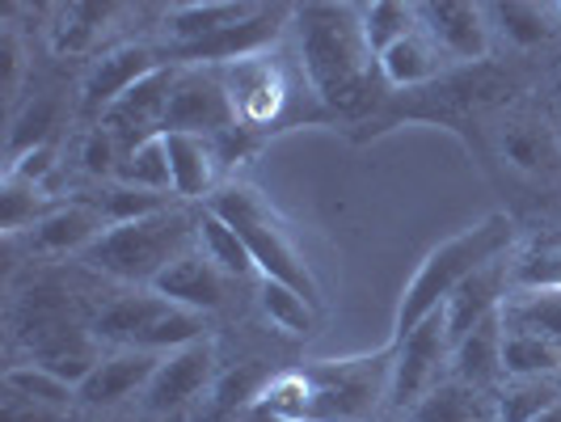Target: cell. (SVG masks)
<instances>
[{"mask_svg": "<svg viewBox=\"0 0 561 422\" xmlns=\"http://www.w3.org/2000/svg\"><path fill=\"white\" fill-rule=\"evenodd\" d=\"M59 127V102L56 98H34L26 102V111L13 118V132H9V161L13 157H26L34 148L51 140V132Z\"/></svg>", "mask_w": 561, "mask_h": 422, "instance_id": "cell-33", "label": "cell"}, {"mask_svg": "<svg viewBox=\"0 0 561 422\" xmlns=\"http://www.w3.org/2000/svg\"><path fill=\"white\" fill-rule=\"evenodd\" d=\"M490 18L499 22L506 38L515 47H540L553 38V4H533V0H506V4H490Z\"/></svg>", "mask_w": 561, "mask_h": 422, "instance_id": "cell-27", "label": "cell"}, {"mask_svg": "<svg viewBox=\"0 0 561 422\" xmlns=\"http://www.w3.org/2000/svg\"><path fill=\"white\" fill-rule=\"evenodd\" d=\"M118 186H136V191H157V195H173V169H169V148L165 132L152 136V140L136 144L123 152L118 173H114Z\"/></svg>", "mask_w": 561, "mask_h": 422, "instance_id": "cell-24", "label": "cell"}, {"mask_svg": "<svg viewBox=\"0 0 561 422\" xmlns=\"http://www.w3.org/2000/svg\"><path fill=\"white\" fill-rule=\"evenodd\" d=\"M173 81H178L173 68H157L152 77H144L140 84H131L98 123H102L106 132H114V140L127 144V148L161 136V132H165V111H169Z\"/></svg>", "mask_w": 561, "mask_h": 422, "instance_id": "cell-8", "label": "cell"}, {"mask_svg": "<svg viewBox=\"0 0 561 422\" xmlns=\"http://www.w3.org/2000/svg\"><path fill=\"white\" fill-rule=\"evenodd\" d=\"M279 34L275 26V18L271 13H253L245 22H237V26L220 30V34H211V38H203V43H191V47H178L182 59H191V64H203V59H211V64H241V59H253L262 56V47L271 43Z\"/></svg>", "mask_w": 561, "mask_h": 422, "instance_id": "cell-19", "label": "cell"}, {"mask_svg": "<svg viewBox=\"0 0 561 422\" xmlns=\"http://www.w3.org/2000/svg\"><path fill=\"white\" fill-rule=\"evenodd\" d=\"M253 13H257L253 4H216V0H207V4H178L169 13V34L178 38V47H191V43H203V38H211L220 30L245 22Z\"/></svg>", "mask_w": 561, "mask_h": 422, "instance_id": "cell-23", "label": "cell"}, {"mask_svg": "<svg viewBox=\"0 0 561 422\" xmlns=\"http://www.w3.org/2000/svg\"><path fill=\"white\" fill-rule=\"evenodd\" d=\"M198 246V216L182 207H165L157 216H144L131 225H111L89 250L84 262L111 280L123 283H152L165 275L169 266Z\"/></svg>", "mask_w": 561, "mask_h": 422, "instance_id": "cell-2", "label": "cell"}, {"mask_svg": "<svg viewBox=\"0 0 561 422\" xmlns=\"http://www.w3.org/2000/svg\"><path fill=\"white\" fill-rule=\"evenodd\" d=\"M102 18H106V9H98V4H68L56 26V52H81Z\"/></svg>", "mask_w": 561, "mask_h": 422, "instance_id": "cell-37", "label": "cell"}, {"mask_svg": "<svg viewBox=\"0 0 561 422\" xmlns=\"http://www.w3.org/2000/svg\"><path fill=\"white\" fill-rule=\"evenodd\" d=\"M553 9H558V18H561V4H553Z\"/></svg>", "mask_w": 561, "mask_h": 422, "instance_id": "cell-43", "label": "cell"}, {"mask_svg": "<svg viewBox=\"0 0 561 422\" xmlns=\"http://www.w3.org/2000/svg\"><path fill=\"white\" fill-rule=\"evenodd\" d=\"M561 401V389L549 376H533V380H511L499 397V414L503 422H536L545 410H553Z\"/></svg>", "mask_w": 561, "mask_h": 422, "instance_id": "cell-32", "label": "cell"}, {"mask_svg": "<svg viewBox=\"0 0 561 422\" xmlns=\"http://www.w3.org/2000/svg\"><path fill=\"white\" fill-rule=\"evenodd\" d=\"M444 52H439V43L426 34V30H414V34H405L401 43H393L385 56L376 59L380 64V77L397 89H405V84H422L431 81L439 68H444Z\"/></svg>", "mask_w": 561, "mask_h": 422, "instance_id": "cell-21", "label": "cell"}, {"mask_svg": "<svg viewBox=\"0 0 561 422\" xmlns=\"http://www.w3.org/2000/svg\"><path fill=\"white\" fill-rule=\"evenodd\" d=\"M161 360L165 355H152V351H118V355L93 367V376L77 389V401H84V406H118L123 397L140 394V389L148 394Z\"/></svg>", "mask_w": 561, "mask_h": 422, "instance_id": "cell-15", "label": "cell"}, {"mask_svg": "<svg viewBox=\"0 0 561 422\" xmlns=\"http://www.w3.org/2000/svg\"><path fill=\"white\" fill-rule=\"evenodd\" d=\"M198 250L207 253L228 280H250V275H257V262H253L250 246L241 241V232L228 225L225 216H216L211 207H203V216H198Z\"/></svg>", "mask_w": 561, "mask_h": 422, "instance_id": "cell-22", "label": "cell"}, {"mask_svg": "<svg viewBox=\"0 0 561 422\" xmlns=\"http://www.w3.org/2000/svg\"><path fill=\"white\" fill-rule=\"evenodd\" d=\"M414 422H485V406L473 385L448 380L414 406Z\"/></svg>", "mask_w": 561, "mask_h": 422, "instance_id": "cell-29", "label": "cell"}, {"mask_svg": "<svg viewBox=\"0 0 561 422\" xmlns=\"http://www.w3.org/2000/svg\"><path fill=\"white\" fill-rule=\"evenodd\" d=\"M503 152L519 169H536L549 161V148H545V140H536L533 132H511L503 140Z\"/></svg>", "mask_w": 561, "mask_h": 422, "instance_id": "cell-40", "label": "cell"}, {"mask_svg": "<svg viewBox=\"0 0 561 422\" xmlns=\"http://www.w3.org/2000/svg\"><path fill=\"white\" fill-rule=\"evenodd\" d=\"M419 22L451 59H481L490 52V9L481 4H465V0L419 4Z\"/></svg>", "mask_w": 561, "mask_h": 422, "instance_id": "cell-10", "label": "cell"}, {"mask_svg": "<svg viewBox=\"0 0 561 422\" xmlns=\"http://www.w3.org/2000/svg\"><path fill=\"white\" fill-rule=\"evenodd\" d=\"M207 207L216 216H225L228 225L241 232V241L250 246L262 280L287 283V287L305 292L312 305H317V296H321L317 280H312V271L305 266V258L296 250L291 232L283 228V220L275 216V207L266 198L257 195V191H250V186H228V191H216V195L207 198Z\"/></svg>", "mask_w": 561, "mask_h": 422, "instance_id": "cell-4", "label": "cell"}, {"mask_svg": "<svg viewBox=\"0 0 561 422\" xmlns=\"http://www.w3.org/2000/svg\"><path fill=\"white\" fill-rule=\"evenodd\" d=\"M47 212V195L43 186H30V182H18V178H4V191H0V225L4 232H22V228H34Z\"/></svg>", "mask_w": 561, "mask_h": 422, "instance_id": "cell-35", "label": "cell"}, {"mask_svg": "<svg viewBox=\"0 0 561 422\" xmlns=\"http://www.w3.org/2000/svg\"><path fill=\"white\" fill-rule=\"evenodd\" d=\"M561 367V346L549 338L528 334V330H506L503 326V376L511 380H533V376H553Z\"/></svg>", "mask_w": 561, "mask_h": 422, "instance_id": "cell-25", "label": "cell"}, {"mask_svg": "<svg viewBox=\"0 0 561 422\" xmlns=\"http://www.w3.org/2000/svg\"><path fill=\"white\" fill-rule=\"evenodd\" d=\"M511 246V220L506 216H485L481 225L465 228L460 237H451L448 246L431 250V258L419 266V275L410 280L401 309H397V342L405 334H414L431 312L444 309L451 292L469 275H478L481 266H490L494 258H503V250Z\"/></svg>", "mask_w": 561, "mask_h": 422, "instance_id": "cell-3", "label": "cell"}, {"mask_svg": "<svg viewBox=\"0 0 561 422\" xmlns=\"http://www.w3.org/2000/svg\"><path fill=\"white\" fill-rule=\"evenodd\" d=\"M0 68H4V93L18 89V72H22V56H18V38L4 34L0 38Z\"/></svg>", "mask_w": 561, "mask_h": 422, "instance_id": "cell-41", "label": "cell"}, {"mask_svg": "<svg viewBox=\"0 0 561 422\" xmlns=\"http://www.w3.org/2000/svg\"><path fill=\"white\" fill-rule=\"evenodd\" d=\"M106 228H111L106 216L93 203H68V207H51V216H43L30 228V246L43 253H84Z\"/></svg>", "mask_w": 561, "mask_h": 422, "instance_id": "cell-17", "label": "cell"}, {"mask_svg": "<svg viewBox=\"0 0 561 422\" xmlns=\"http://www.w3.org/2000/svg\"><path fill=\"white\" fill-rule=\"evenodd\" d=\"M359 22H364L367 47L376 52V59L385 56L393 43H401L405 34H414L422 26L419 22V4H397V0H376L359 9Z\"/></svg>", "mask_w": 561, "mask_h": 422, "instance_id": "cell-28", "label": "cell"}, {"mask_svg": "<svg viewBox=\"0 0 561 422\" xmlns=\"http://www.w3.org/2000/svg\"><path fill=\"white\" fill-rule=\"evenodd\" d=\"M173 207V195H157V191H136V186H118L114 182L106 198L98 203V212L106 216V225H131V220H144V216H157Z\"/></svg>", "mask_w": 561, "mask_h": 422, "instance_id": "cell-36", "label": "cell"}, {"mask_svg": "<svg viewBox=\"0 0 561 422\" xmlns=\"http://www.w3.org/2000/svg\"><path fill=\"white\" fill-rule=\"evenodd\" d=\"M262 312L271 317V326H279L283 334L291 338H309L317 330V312H312V300L305 292L287 287V283L262 280Z\"/></svg>", "mask_w": 561, "mask_h": 422, "instance_id": "cell-30", "label": "cell"}, {"mask_svg": "<svg viewBox=\"0 0 561 422\" xmlns=\"http://www.w3.org/2000/svg\"><path fill=\"white\" fill-rule=\"evenodd\" d=\"M300 56L312 89L337 106L359 111L371 98V72H380L367 47L359 9L351 4H309L300 9Z\"/></svg>", "mask_w": 561, "mask_h": 422, "instance_id": "cell-1", "label": "cell"}, {"mask_svg": "<svg viewBox=\"0 0 561 422\" xmlns=\"http://www.w3.org/2000/svg\"><path fill=\"white\" fill-rule=\"evenodd\" d=\"M257 385H262V372L257 367H237V372H228L220 376L211 389H207V410H203V422H220V419H232L250 397H262L257 394Z\"/></svg>", "mask_w": 561, "mask_h": 422, "instance_id": "cell-34", "label": "cell"}, {"mask_svg": "<svg viewBox=\"0 0 561 422\" xmlns=\"http://www.w3.org/2000/svg\"><path fill=\"white\" fill-rule=\"evenodd\" d=\"M503 326L506 330H528V334H540L553 346H561V287H540V292H528L519 300H506Z\"/></svg>", "mask_w": 561, "mask_h": 422, "instance_id": "cell-26", "label": "cell"}, {"mask_svg": "<svg viewBox=\"0 0 561 422\" xmlns=\"http://www.w3.org/2000/svg\"><path fill=\"white\" fill-rule=\"evenodd\" d=\"M59 419H64V410L38 406L30 397L13 394V389H4V397H0V422H59Z\"/></svg>", "mask_w": 561, "mask_h": 422, "instance_id": "cell-39", "label": "cell"}, {"mask_svg": "<svg viewBox=\"0 0 561 422\" xmlns=\"http://www.w3.org/2000/svg\"><path fill=\"white\" fill-rule=\"evenodd\" d=\"M385 364V360H376ZM376 364L351 360V364L312 367L309 376V419L312 422H351L376 406Z\"/></svg>", "mask_w": 561, "mask_h": 422, "instance_id": "cell-7", "label": "cell"}, {"mask_svg": "<svg viewBox=\"0 0 561 422\" xmlns=\"http://www.w3.org/2000/svg\"><path fill=\"white\" fill-rule=\"evenodd\" d=\"M225 84L228 98H232V111H237V123H271L275 118L283 102V81L279 68L266 56L228 64Z\"/></svg>", "mask_w": 561, "mask_h": 422, "instance_id": "cell-16", "label": "cell"}, {"mask_svg": "<svg viewBox=\"0 0 561 422\" xmlns=\"http://www.w3.org/2000/svg\"><path fill=\"white\" fill-rule=\"evenodd\" d=\"M157 68H165V59L157 56L152 47H114V52H106L84 77V111L102 118L131 84L152 77Z\"/></svg>", "mask_w": 561, "mask_h": 422, "instance_id": "cell-11", "label": "cell"}, {"mask_svg": "<svg viewBox=\"0 0 561 422\" xmlns=\"http://www.w3.org/2000/svg\"><path fill=\"white\" fill-rule=\"evenodd\" d=\"M4 389L30 397V401H38V406H51V410H68V406L77 401V389H72L68 380H59L56 372L43 364L9 367V372H4Z\"/></svg>", "mask_w": 561, "mask_h": 422, "instance_id": "cell-31", "label": "cell"}, {"mask_svg": "<svg viewBox=\"0 0 561 422\" xmlns=\"http://www.w3.org/2000/svg\"><path fill=\"white\" fill-rule=\"evenodd\" d=\"M536 422H561V401L553 406V410H545V414H540Z\"/></svg>", "mask_w": 561, "mask_h": 422, "instance_id": "cell-42", "label": "cell"}, {"mask_svg": "<svg viewBox=\"0 0 561 422\" xmlns=\"http://www.w3.org/2000/svg\"><path fill=\"white\" fill-rule=\"evenodd\" d=\"M118 161H123V152H118V140H114V132H106L102 123L84 136L81 144V166L84 173H93V178H114L118 173Z\"/></svg>", "mask_w": 561, "mask_h": 422, "instance_id": "cell-38", "label": "cell"}, {"mask_svg": "<svg viewBox=\"0 0 561 422\" xmlns=\"http://www.w3.org/2000/svg\"><path fill=\"white\" fill-rule=\"evenodd\" d=\"M203 389H211V346L191 342L182 351H169L152 385H148V406L152 410H178L186 401H195Z\"/></svg>", "mask_w": 561, "mask_h": 422, "instance_id": "cell-13", "label": "cell"}, {"mask_svg": "<svg viewBox=\"0 0 561 422\" xmlns=\"http://www.w3.org/2000/svg\"><path fill=\"white\" fill-rule=\"evenodd\" d=\"M169 169H173V195L182 198H211L216 173H220V152L207 136H186V132H165Z\"/></svg>", "mask_w": 561, "mask_h": 422, "instance_id": "cell-18", "label": "cell"}, {"mask_svg": "<svg viewBox=\"0 0 561 422\" xmlns=\"http://www.w3.org/2000/svg\"><path fill=\"white\" fill-rule=\"evenodd\" d=\"M456 360V376L465 385H490L503 376V309H494L485 321H478L469 334L451 346Z\"/></svg>", "mask_w": 561, "mask_h": 422, "instance_id": "cell-20", "label": "cell"}, {"mask_svg": "<svg viewBox=\"0 0 561 422\" xmlns=\"http://www.w3.org/2000/svg\"><path fill=\"white\" fill-rule=\"evenodd\" d=\"M448 326H444V312H431L414 334H405L397 342V364H393V380H389V397L397 406H419L422 389L431 385L435 376V364L444 360L448 351Z\"/></svg>", "mask_w": 561, "mask_h": 422, "instance_id": "cell-9", "label": "cell"}, {"mask_svg": "<svg viewBox=\"0 0 561 422\" xmlns=\"http://www.w3.org/2000/svg\"><path fill=\"white\" fill-rule=\"evenodd\" d=\"M98 338L118 342L127 351L169 355V351H182L191 342H203V312L182 309V305H173L157 292L123 296L98 317Z\"/></svg>", "mask_w": 561, "mask_h": 422, "instance_id": "cell-5", "label": "cell"}, {"mask_svg": "<svg viewBox=\"0 0 561 422\" xmlns=\"http://www.w3.org/2000/svg\"><path fill=\"white\" fill-rule=\"evenodd\" d=\"M152 292L165 296V300H173V305H182V309H191V312H211L225 305L228 275L195 246V250L182 253L165 275L152 283Z\"/></svg>", "mask_w": 561, "mask_h": 422, "instance_id": "cell-12", "label": "cell"}, {"mask_svg": "<svg viewBox=\"0 0 561 422\" xmlns=\"http://www.w3.org/2000/svg\"><path fill=\"white\" fill-rule=\"evenodd\" d=\"M503 305H506V262L494 258L490 266H481L478 275H469V280L460 283L448 300H444L439 312H444V326H448V342L456 346L478 321H485L490 312L503 309Z\"/></svg>", "mask_w": 561, "mask_h": 422, "instance_id": "cell-14", "label": "cell"}, {"mask_svg": "<svg viewBox=\"0 0 561 422\" xmlns=\"http://www.w3.org/2000/svg\"><path fill=\"white\" fill-rule=\"evenodd\" d=\"M237 127V111L228 98L225 77L203 72V68H186L178 72L173 93H169L165 132H186V136H225Z\"/></svg>", "mask_w": 561, "mask_h": 422, "instance_id": "cell-6", "label": "cell"}]
</instances>
